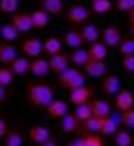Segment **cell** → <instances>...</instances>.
I'll return each mask as SVG.
<instances>
[{
	"label": "cell",
	"mask_w": 134,
	"mask_h": 146,
	"mask_svg": "<svg viewBox=\"0 0 134 146\" xmlns=\"http://www.w3.org/2000/svg\"><path fill=\"white\" fill-rule=\"evenodd\" d=\"M25 97L32 108L44 109L55 99V90H53V86L44 85V83H28L25 88Z\"/></svg>",
	"instance_id": "6da1fadb"
},
{
	"label": "cell",
	"mask_w": 134,
	"mask_h": 146,
	"mask_svg": "<svg viewBox=\"0 0 134 146\" xmlns=\"http://www.w3.org/2000/svg\"><path fill=\"white\" fill-rule=\"evenodd\" d=\"M57 81L62 88L74 90L81 85H85V72H81L79 67H67L64 72L57 76Z\"/></svg>",
	"instance_id": "7a4b0ae2"
},
{
	"label": "cell",
	"mask_w": 134,
	"mask_h": 146,
	"mask_svg": "<svg viewBox=\"0 0 134 146\" xmlns=\"http://www.w3.org/2000/svg\"><path fill=\"white\" fill-rule=\"evenodd\" d=\"M65 16L69 19V23H73V25H83V23H87V19L90 16V11L85 5H81V4H73V5H69L65 9Z\"/></svg>",
	"instance_id": "3957f363"
},
{
	"label": "cell",
	"mask_w": 134,
	"mask_h": 146,
	"mask_svg": "<svg viewBox=\"0 0 134 146\" xmlns=\"http://www.w3.org/2000/svg\"><path fill=\"white\" fill-rule=\"evenodd\" d=\"M95 93V88L94 86H87V85H81L74 90H69V100L78 106V104H85V102H90L92 95Z\"/></svg>",
	"instance_id": "277c9868"
},
{
	"label": "cell",
	"mask_w": 134,
	"mask_h": 146,
	"mask_svg": "<svg viewBox=\"0 0 134 146\" xmlns=\"http://www.w3.org/2000/svg\"><path fill=\"white\" fill-rule=\"evenodd\" d=\"M113 106H115L120 113L134 108V93L131 90H118L113 95Z\"/></svg>",
	"instance_id": "5b68a950"
},
{
	"label": "cell",
	"mask_w": 134,
	"mask_h": 146,
	"mask_svg": "<svg viewBox=\"0 0 134 146\" xmlns=\"http://www.w3.org/2000/svg\"><path fill=\"white\" fill-rule=\"evenodd\" d=\"M19 49L27 58H37L43 55V40H39L35 37H28L21 42Z\"/></svg>",
	"instance_id": "8992f818"
},
{
	"label": "cell",
	"mask_w": 134,
	"mask_h": 146,
	"mask_svg": "<svg viewBox=\"0 0 134 146\" xmlns=\"http://www.w3.org/2000/svg\"><path fill=\"white\" fill-rule=\"evenodd\" d=\"M83 69H85V76L95 78V79L104 78L108 74V64L104 60H92L90 58L87 64L83 65Z\"/></svg>",
	"instance_id": "52a82bcc"
},
{
	"label": "cell",
	"mask_w": 134,
	"mask_h": 146,
	"mask_svg": "<svg viewBox=\"0 0 134 146\" xmlns=\"http://www.w3.org/2000/svg\"><path fill=\"white\" fill-rule=\"evenodd\" d=\"M11 25L18 30L19 34H27L32 30V19H30V13L25 11H16L14 14H11Z\"/></svg>",
	"instance_id": "ba28073f"
},
{
	"label": "cell",
	"mask_w": 134,
	"mask_h": 146,
	"mask_svg": "<svg viewBox=\"0 0 134 146\" xmlns=\"http://www.w3.org/2000/svg\"><path fill=\"white\" fill-rule=\"evenodd\" d=\"M118 90H122V81H120L118 76L106 74L104 78H102V81H101V92L104 93L106 97H113Z\"/></svg>",
	"instance_id": "9c48e42d"
},
{
	"label": "cell",
	"mask_w": 134,
	"mask_h": 146,
	"mask_svg": "<svg viewBox=\"0 0 134 146\" xmlns=\"http://www.w3.org/2000/svg\"><path fill=\"white\" fill-rule=\"evenodd\" d=\"M71 64V60H69V55L67 53H55V55H51L49 60H48V65H49V72H53V74H60V72H64Z\"/></svg>",
	"instance_id": "30bf717a"
},
{
	"label": "cell",
	"mask_w": 134,
	"mask_h": 146,
	"mask_svg": "<svg viewBox=\"0 0 134 146\" xmlns=\"http://www.w3.org/2000/svg\"><path fill=\"white\" fill-rule=\"evenodd\" d=\"M101 40H102V42H104L108 48H117V46L120 44V40H122V32H120V28L115 27V25L106 27V28L101 32Z\"/></svg>",
	"instance_id": "8fae6325"
},
{
	"label": "cell",
	"mask_w": 134,
	"mask_h": 146,
	"mask_svg": "<svg viewBox=\"0 0 134 146\" xmlns=\"http://www.w3.org/2000/svg\"><path fill=\"white\" fill-rule=\"evenodd\" d=\"M44 109H46V114H48L49 118H53V120H60L64 114L69 113L67 102H65V100H60V99H53Z\"/></svg>",
	"instance_id": "7c38bea8"
},
{
	"label": "cell",
	"mask_w": 134,
	"mask_h": 146,
	"mask_svg": "<svg viewBox=\"0 0 134 146\" xmlns=\"http://www.w3.org/2000/svg\"><path fill=\"white\" fill-rule=\"evenodd\" d=\"M41 9L43 11H46L49 16H64L65 13V4H64V0H41Z\"/></svg>",
	"instance_id": "4fadbf2b"
},
{
	"label": "cell",
	"mask_w": 134,
	"mask_h": 146,
	"mask_svg": "<svg viewBox=\"0 0 134 146\" xmlns=\"http://www.w3.org/2000/svg\"><path fill=\"white\" fill-rule=\"evenodd\" d=\"M49 137H53V135H51L49 129H46L44 125H34L28 130V139L32 144H41V143L48 141Z\"/></svg>",
	"instance_id": "5bb4252c"
},
{
	"label": "cell",
	"mask_w": 134,
	"mask_h": 146,
	"mask_svg": "<svg viewBox=\"0 0 134 146\" xmlns=\"http://www.w3.org/2000/svg\"><path fill=\"white\" fill-rule=\"evenodd\" d=\"M79 120L76 118L74 113H67L60 118V132L62 134H74L79 127Z\"/></svg>",
	"instance_id": "9a60e30c"
},
{
	"label": "cell",
	"mask_w": 134,
	"mask_h": 146,
	"mask_svg": "<svg viewBox=\"0 0 134 146\" xmlns=\"http://www.w3.org/2000/svg\"><path fill=\"white\" fill-rule=\"evenodd\" d=\"M48 72H49V65L46 58L37 56L34 60H30V74L34 78H44L48 76Z\"/></svg>",
	"instance_id": "2e32d148"
},
{
	"label": "cell",
	"mask_w": 134,
	"mask_h": 146,
	"mask_svg": "<svg viewBox=\"0 0 134 146\" xmlns=\"http://www.w3.org/2000/svg\"><path fill=\"white\" fill-rule=\"evenodd\" d=\"M62 48H64V42H62V39L57 37V35H49L43 40V53H46L48 56L60 53Z\"/></svg>",
	"instance_id": "e0dca14e"
},
{
	"label": "cell",
	"mask_w": 134,
	"mask_h": 146,
	"mask_svg": "<svg viewBox=\"0 0 134 146\" xmlns=\"http://www.w3.org/2000/svg\"><path fill=\"white\" fill-rule=\"evenodd\" d=\"M88 56L92 60H106L108 58V46L102 42V40H95V42H90L88 48Z\"/></svg>",
	"instance_id": "ac0fdd59"
},
{
	"label": "cell",
	"mask_w": 134,
	"mask_h": 146,
	"mask_svg": "<svg viewBox=\"0 0 134 146\" xmlns=\"http://www.w3.org/2000/svg\"><path fill=\"white\" fill-rule=\"evenodd\" d=\"M30 19H32V28L44 30L49 23V14L43 9H34V11H30Z\"/></svg>",
	"instance_id": "d6986e66"
},
{
	"label": "cell",
	"mask_w": 134,
	"mask_h": 146,
	"mask_svg": "<svg viewBox=\"0 0 134 146\" xmlns=\"http://www.w3.org/2000/svg\"><path fill=\"white\" fill-rule=\"evenodd\" d=\"M18 56V49L13 42H0V64L9 65Z\"/></svg>",
	"instance_id": "ffe728a7"
},
{
	"label": "cell",
	"mask_w": 134,
	"mask_h": 146,
	"mask_svg": "<svg viewBox=\"0 0 134 146\" xmlns=\"http://www.w3.org/2000/svg\"><path fill=\"white\" fill-rule=\"evenodd\" d=\"M90 106H92V114L94 116L104 118L108 114H111V104L106 99H94L90 102Z\"/></svg>",
	"instance_id": "44dd1931"
},
{
	"label": "cell",
	"mask_w": 134,
	"mask_h": 146,
	"mask_svg": "<svg viewBox=\"0 0 134 146\" xmlns=\"http://www.w3.org/2000/svg\"><path fill=\"white\" fill-rule=\"evenodd\" d=\"M9 65H11V70L14 72V76H27V74H30V60L27 56H16Z\"/></svg>",
	"instance_id": "7402d4cb"
},
{
	"label": "cell",
	"mask_w": 134,
	"mask_h": 146,
	"mask_svg": "<svg viewBox=\"0 0 134 146\" xmlns=\"http://www.w3.org/2000/svg\"><path fill=\"white\" fill-rule=\"evenodd\" d=\"M118 120L113 116V114H108V116L102 118V123H101V135H113L117 130H118Z\"/></svg>",
	"instance_id": "603a6c76"
},
{
	"label": "cell",
	"mask_w": 134,
	"mask_h": 146,
	"mask_svg": "<svg viewBox=\"0 0 134 146\" xmlns=\"http://www.w3.org/2000/svg\"><path fill=\"white\" fill-rule=\"evenodd\" d=\"M64 44L71 49H78L83 46V37H81L79 30H69L64 35Z\"/></svg>",
	"instance_id": "cb8c5ba5"
},
{
	"label": "cell",
	"mask_w": 134,
	"mask_h": 146,
	"mask_svg": "<svg viewBox=\"0 0 134 146\" xmlns=\"http://www.w3.org/2000/svg\"><path fill=\"white\" fill-rule=\"evenodd\" d=\"M79 34L83 37V42H88V44L101 39V32H99V28L95 25H83L81 30H79Z\"/></svg>",
	"instance_id": "d4e9b609"
},
{
	"label": "cell",
	"mask_w": 134,
	"mask_h": 146,
	"mask_svg": "<svg viewBox=\"0 0 134 146\" xmlns=\"http://www.w3.org/2000/svg\"><path fill=\"white\" fill-rule=\"evenodd\" d=\"M69 60H71V64H73L74 67H83L87 62L90 60V56H88L87 49L78 48V49H73V53L69 55Z\"/></svg>",
	"instance_id": "484cf974"
},
{
	"label": "cell",
	"mask_w": 134,
	"mask_h": 146,
	"mask_svg": "<svg viewBox=\"0 0 134 146\" xmlns=\"http://www.w3.org/2000/svg\"><path fill=\"white\" fill-rule=\"evenodd\" d=\"M113 143H115V146H132L134 137L131 135V132L127 129H123V130L118 129L115 134H113Z\"/></svg>",
	"instance_id": "4316f807"
},
{
	"label": "cell",
	"mask_w": 134,
	"mask_h": 146,
	"mask_svg": "<svg viewBox=\"0 0 134 146\" xmlns=\"http://www.w3.org/2000/svg\"><path fill=\"white\" fill-rule=\"evenodd\" d=\"M90 11L94 13V14H97V16L108 14V13L113 11V2H111V0H94Z\"/></svg>",
	"instance_id": "83f0119b"
},
{
	"label": "cell",
	"mask_w": 134,
	"mask_h": 146,
	"mask_svg": "<svg viewBox=\"0 0 134 146\" xmlns=\"http://www.w3.org/2000/svg\"><path fill=\"white\" fill-rule=\"evenodd\" d=\"M19 37V32L11 25V23H5L0 28V39H4V42H16Z\"/></svg>",
	"instance_id": "f1b7e54d"
},
{
	"label": "cell",
	"mask_w": 134,
	"mask_h": 146,
	"mask_svg": "<svg viewBox=\"0 0 134 146\" xmlns=\"http://www.w3.org/2000/svg\"><path fill=\"white\" fill-rule=\"evenodd\" d=\"M4 146H23V135L18 129L7 130L4 135Z\"/></svg>",
	"instance_id": "f546056e"
},
{
	"label": "cell",
	"mask_w": 134,
	"mask_h": 146,
	"mask_svg": "<svg viewBox=\"0 0 134 146\" xmlns=\"http://www.w3.org/2000/svg\"><path fill=\"white\" fill-rule=\"evenodd\" d=\"M101 123H102V118H99V116H94V114H92L90 118H87V120L83 121V129H85L87 132L99 134V132H101Z\"/></svg>",
	"instance_id": "4dcf8cb0"
},
{
	"label": "cell",
	"mask_w": 134,
	"mask_h": 146,
	"mask_svg": "<svg viewBox=\"0 0 134 146\" xmlns=\"http://www.w3.org/2000/svg\"><path fill=\"white\" fill-rule=\"evenodd\" d=\"M118 123L122 125L123 129H127V130L134 129V108L132 109H127V111H122Z\"/></svg>",
	"instance_id": "1f68e13d"
},
{
	"label": "cell",
	"mask_w": 134,
	"mask_h": 146,
	"mask_svg": "<svg viewBox=\"0 0 134 146\" xmlns=\"http://www.w3.org/2000/svg\"><path fill=\"white\" fill-rule=\"evenodd\" d=\"M74 114H76V118L83 123L87 118L92 116V106H90V102H85V104H78L76 109H74Z\"/></svg>",
	"instance_id": "d6a6232c"
},
{
	"label": "cell",
	"mask_w": 134,
	"mask_h": 146,
	"mask_svg": "<svg viewBox=\"0 0 134 146\" xmlns=\"http://www.w3.org/2000/svg\"><path fill=\"white\" fill-rule=\"evenodd\" d=\"M118 48V53L120 56H127V55H134V39L129 37V39H123L120 40V44L117 46Z\"/></svg>",
	"instance_id": "836d02e7"
},
{
	"label": "cell",
	"mask_w": 134,
	"mask_h": 146,
	"mask_svg": "<svg viewBox=\"0 0 134 146\" xmlns=\"http://www.w3.org/2000/svg\"><path fill=\"white\" fill-rule=\"evenodd\" d=\"M83 143H85V146H104V139L101 137V134L87 132V130L83 134Z\"/></svg>",
	"instance_id": "e575fe53"
},
{
	"label": "cell",
	"mask_w": 134,
	"mask_h": 146,
	"mask_svg": "<svg viewBox=\"0 0 134 146\" xmlns=\"http://www.w3.org/2000/svg\"><path fill=\"white\" fill-rule=\"evenodd\" d=\"M14 81V72L11 67H0V86H11Z\"/></svg>",
	"instance_id": "d590c367"
},
{
	"label": "cell",
	"mask_w": 134,
	"mask_h": 146,
	"mask_svg": "<svg viewBox=\"0 0 134 146\" xmlns=\"http://www.w3.org/2000/svg\"><path fill=\"white\" fill-rule=\"evenodd\" d=\"M19 7V0H0V13L2 14H14Z\"/></svg>",
	"instance_id": "8d00e7d4"
},
{
	"label": "cell",
	"mask_w": 134,
	"mask_h": 146,
	"mask_svg": "<svg viewBox=\"0 0 134 146\" xmlns=\"http://www.w3.org/2000/svg\"><path fill=\"white\" fill-rule=\"evenodd\" d=\"M113 7H115L118 13H129L134 9V0H115Z\"/></svg>",
	"instance_id": "74e56055"
},
{
	"label": "cell",
	"mask_w": 134,
	"mask_h": 146,
	"mask_svg": "<svg viewBox=\"0 0 134 146\" xmlns=\"http://www.w3.org/2000/svg\"><path fill=\"white\" fill-rule=\"evenodd\" d=\"M122 67H123L125 72H132L134 74V55L122 56Z\"/></svg>",
	"instance_id": "f35d334b"
},
{
	"label": "cell",
	"mask_w": 134,
	"mask_h": 146,
	"mask_svg": "<svg viewBox=\"0 0 134 146\" xmlns=\"http://www.w3.org/2000/svg\"><path fill=\"white\" fill-rule=\"evenodd\" d=\"M7 130H9V125H7V121L0 116V139H4V135L7 134Z\"/></svg>",
	"instance_id": "ab89813d"
},
{
	"label": "cell",
	"mask_w": 134,
	"mask_h": 146,
	"mask_svg": "<svg viewBox=\"0 0 134 146\" xmlns=\"http://www.w3.org/2000/svg\"><path fill=\"white\" fill-rule=\"evenodd\" d=\"M7 97H9V93H7V88H5V86H0V106L7 102Z\"/></svg>",
	"instance_id": "60d3db41"
},
{
	"label": "cell",
	"mask_w": 134,
	"mask_h": 146,
	"mask_svg": "<svg viewBox=\"0 0 134 146\" xmlns=\"http://www.w3.org/2000/svg\"><path fill=\"white\" fill-rule=\"evenodd\" d=\"M67 146H85V143H83V135L81 137H76V139H73Z\"/></svg>",
	"instance_id": "b9f144b4"
},
{
	"label": "cell",
	"mask_w": 134,
	"mask_h": 146,
	"mask_svg": "<svg viewBox=\"0 0 134 146\" xmlns=\"http://www.w3.org/2000/svg\"><path fill=\"white\" fill-rule=\"evenodd\" d=\"M35 146H58V144H57V141H55L53 137H49L48 141H44V143H41V144H35Z\"/></svg>",
	"instance_id": "7bdbcfd3"
},
{
	"label": "cell",
	"mask_w": 134,
	"mask_h": 146,
	"mask_svg": "<svg viewBox=\"0 0 134 146\" xmlns=\"http://www.w3.org/2000/svg\"><path fill=\"white\" fill-rule=\"evenodd\" d=\"M127 21H129V25H134V9L127 13Z\"/></svg>",
	"instance_id": "ee69618b"
},
{
	"label": "cell",
	"mask_w": 134,
	"mask_h": 146,
	"mask_svg": "<svg viewBox=\"0 0 134 146\" xmlns=\"http://www.w3.org/2000/svg\"><path fill=\"white\" fill-rule=\"evenodd\" d=\"M129 34H131V37L134 39V25H129Z\"/></svg>",
	"instance_id": "f6af8a7d"
},
{
	"label": "cell",
	"mask_w": 134,
	"mask_h": 146,
	"mask_svg": "<svg viewBox=\"0 0 134 146\" xmlns=\"http://www.w3.org/2000/svg\"><path fill=\"white\" fill-rule=\"evenodd\" d=\"M90 2H94V0H90Z\"/></svg>",
	"instance_id": "bcb514c9"
},
{
	"label": "cell",
	"mask_w": 134,
	"mask_h": 146,
	"mask_svg": "<svg viewBox=\"0 0 134 146\" xmlns=\"http://www.w3.org/2000/svg\"><path fill=\"white\" fill-rule=\"evenodd\" d=\"M0 28H2V25H0Z\"/></svg>",
	"instance_id": "7dc6e473"
},
{
	"label": "cell",
	"mask_w": 134,
	"mask_h": 146,
	"mask_svg": "<svg viewBox=\"0 0 134 146\" xmlns=\"http://www.w3.org/2000/svg\"><path fill=\"white\" fill-rule=\"evenodd\" d=\"M78 2H79V0H78Z\"/></svg>",
	"instance_id": "c3c4849f"
}]
</instances>
